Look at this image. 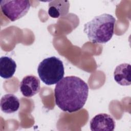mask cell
<instances>
[{"label": "cell", "mask_w": 131, "mask_h": 131, "mask_svg": "<svg viewBox=\"0 0 131 131\" xmlns=\"http://www.w3.org/2000/svg\"><path fill=\"white\" fill-rule=\"evenodd\" d=\"M89 94L88 84L75 76L63 77L54 89L55 103L64 112L79 111L84 105Z\"/></svg>", "instance_id": "obj_1"}, {"label": "cell", "mask_w": 131, "mask_h": 131, "mask_svg": "<svg viewBox=\"0 0 131 131\" xmlns=\"http://www.w3.org/2000/svg\"><path fill=\"white\" fill-rule=\"evenodd\" d=\"M115 23L116 19L112 15L103 13L85 24L84 32L92 43H104L113 37Z\"/></svg>", "instance_id": "obj_2"}, {"label": "cell", "mask_w": 131, "mask_h": 131, "mask_svg": "<svg viewBox=\"0 0 131 131\" xmlns=\"http://www.w3.org/2000/svg\"><path fill=\"white\" fill-rule=\"evenodd\" d=\"M37 73L41 80L46 84H56L64 74L63 62L55 56L47 57L39 63Z\"/></svg>", "instance_id": "obj_3"}, {"label": "cell", "mask_w": 131, "mask_h": 131, "mask_svg": "<svg viewBox=\"0 0 131 131\" xmlns=\"http://www.w3.org/2000/svg\"><path fill=\"white\" fill-rule=\"evenodd\" d=\"M0 5L3 13L11 21H14L27 13L31 4L26 0H3L1 1Z\"/></svg>", "instance_id": "obj_4"}, {"label": "cell", "mask_w": 131, "mask_h": 131, "mask_svg": "<svg viewBox=\"0 0 131 131\" xmlns=\"http://www.w3.org/2000/svg\"><path fill=\"white\" fill-rule=\"evenodd\" d=\"M90 126L92 131H113L115 127V121L108 114L100 113L91 119Z\"/></svg>", "instance_id": "obj_5"}, {"label": "cell", "mask_w": 131, "mask_h": 131, "mask_svg": "<svg viewBox=\"0 0 131 131\" xmlns=\"http://www.w3.org/2000/svg\"><path fill=\"white\" fill-rule=\"evenodd\" d=\"M40 80L34 75H27L23 78L19 85L23 95L31 97L38 93L40 90Z\"/></svg>", "instance_id": "obj_6"}, {"label": "cell", "mask_w": 131, "mask_h": 131, "mask_svg": "<svg viewBox=\"0 0 131 131\" xmlns=\"http://www.w3.org/2000/svg\"><path fill=\"white\" fill-rule=\"evenodd\" d=\"M130 70V64L124 63L117 66L114 72L116 82L121 85H129L131 84Z\"/></svg>", "instance_id": "obj_7"}, {"label": "cell", "mask_w": 131, "mask_h": 131, "mask_svg": "<svg viewBox=\"0 0 131 131\" xmlns=\"http://www.w3.org/2000/svg\"><path fill=\"white\" fill-rule=\"evenodd\" d=\"M48 14L52 18H59L67 14L70 7L67 1H51L49 4Z\"/></svg>", "instance_id": "obj_8"}, {"label": "cell", "mask_w": 131, "mask_h": 131, "mask_svg": "<svg viewBox=\"0 0 131 131\" xmlns=\"http://www.w3.org/2000/svg\"><path fill=\"white\" fill-rule=\"evenodd\" d=\"M1 110L7 114H11L16 112L20 105L18 98L13 94H7L1 99Z\"/></svg>", "instance_id": "obj_9"}, {"label": "cell", "mask_w": 131, "mask_h": 131, "mask_svg": "<svg viewBox=\"0 0 131 131\" xmlns=\"http://www.w3.org/2000/svg\"><path fill=\"white\" fill-rule=\"evenodd\" d=\"M16 63L11 57L2 56L0 58V76L4 79H9L14 75Z\"/></svg>", "instance_id": "obj_10"}]
</instances>
